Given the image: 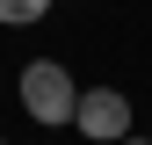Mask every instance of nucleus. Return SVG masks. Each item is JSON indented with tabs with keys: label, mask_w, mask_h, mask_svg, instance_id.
Segmentation results:
<instances>
[{
	"label": "nucleus",
	"mask_w": 152,
	"mask_h": 145,
	"mask_svg": "<svg viewBox=\"0 0 152 145\" xmlns=\"http://www.w3.org/2000/svg\"><path fill=\"white\" fill-rule=\"evenodd\" d=\"M116 145H152V138H116Z\"/></svg>",
	"instance_id": "4"
},
{
	"label": "nucleus",
	"mask_w": 152,
	"mask_h": 145,
	"mask_svg": "<svg viewBox=\"0 0 152 145\" xmlns=\"http://www.w3.org/2000/svg\"><path fill=\"white\" fill-rule=\"evenodd\" d=\"M0 145H7V138H0Z\"/></svg>",
	"instance_id": "5"
},
{
	"label": "nucleus",
	"mask_w": 152,
	"mask_h": 145,
	"mask_svg": "<svg viewBox=\"0 0 152 145\" xmlns=\"http://www.w3.org/2000/svg\"><path fill=\"white\" fill-rule=\"evenodd\" d=\"M15 94H22V109H29V123H72V109H80V87H72V72L58 65V58H36V65H22V80H15Z\"/></svg>",
	"instance_id": "1"
},
{
	"label": "nucleus",
	"mask_w": 152,
	"mask_h": 145,
	"mask_svg": "<svg viewBox=\"0 0 152 145\" xmlns=\"http://www.w3.org/2000/svg\"><path fill=\"white\" fill-rule=\"evenodd\" d=\"M51 15V0H0V22L7 29H22V22H44Z\"/></svg>",
	"instance_id": "3"
},
{
	"label": "nucleus",
	"mask_w": 152,
	"mask_h": 145,
	"mask_svg": "<svg viewBox=\"0 0 152 145\" xmlns=\"http://www.w3.org/2000/svg\"><path fill=\"white\" fill-rule=\"evenodd\" d=\"M72 131H80L87 145H116V138H130V102L116 94V87H80Z\"/></svg>",
	"instance_id": "2"
}]
</instances>
